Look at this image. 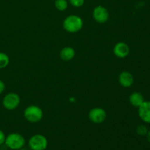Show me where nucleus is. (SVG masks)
Returning <instances> with one entry per match:
<instances>
[{
  "instance_id": "7ed1b4c3",
  "label": "nucleus",
  "mask_w": 150,
  "mask_h": 150,
  "mask_svg": "<svg viewBox=\"0 0 150 150\" xmlns=\"http://www.w3.org/2000/svg\"><path fill=\"white\" fill-rule=\"evenodd\" d=\"M24 117L28 122L32 123L39 122L43 117L42 110L37 105H29L24 110Z\"/></svg>"
},
{
  "instance_id": "f03ea898",
  "label": "nucleus",
  "mask_w": 150,
  "mask_h": 150,
  "mask_svg": "<svg viewBox=\"0 0 150 150\" xmlns=\"http://www.w3.org/2000/svg\"><path fill=\"white\" fill-rule=\"evenodd\" d=\"M26 140L22 135L17 133H12L6 136L4 145L7 148L13 150H19L23 147Z\"/></svg>"
},
{
  "instance_id": "6ab92c4d",
  "label": "nucleus",
  "mask_w": 150,
  "mask_h": 150,
  "mask_svg": "<svg viewBox=\"0 0 150 150\" xmlns=\"http://www.w3.org/2000/svg\"><path fill=\"white\" fill-rule=\"evenodd\" d=\"M146 139H147V141L149 142V143L150 144V130H149L146 134Z\"/></svg>"
},
{
  "instance_id": "2eb2a0df",
  "label": "nucleus",
  "mask_w": 150,
  "mask_h": 150,
  "mask_svg": "<svg viewBox=\"0 0 150 150\" xmlns=\"http://www.w3.org/2000/svg\"><path fill=\"white\" fill-rule=\"evenodd\" d=\"M136 131L137 133V134H139V136H146L148 133V128L146 125H139L136 127Z\"/></svg>"
},
{
  "instance_id": "9d476101",
  "label": "nucleus",
  "mask_w": 150,
  "mask_h": 150,
  "mask_svg": "<svg viewBox=\"0 0 150 150\" xmlns=\"http://www.w3.org/2000/svg\"><path fill=\"white\" fill-rule=\"evenodd\" d=\"M119 82L123 87H130L134 83V77L130 72L123 71L119 76Z\"/></svg>"
},
{
  "instance_id": "1a4fd4ad",
  "label": "nucleus",
  "mask_w": 150,
  "mask_h": 150,
  "mask_svg": "<svg viewBox=\"0 0 150 150\" xmlns=\"http://www.w3.org/2000/svg\"><path fill=\"white\" fill-rule=\"evenodd\" d=\"M114 54L120 59H124L128 56L130 53V48L125 42H120L116 44L114 47Z\"/></svg>"
},
{
  "instance_id": "20e7f679",
  "label": "nucleus",
  "mask_w": 150,
  "mask_h": 150,
  "mask_svg": "<svg viewBox=\"0 0 150 150\" xmlns=\"http://www.w3.org/2000/svg\"><path fill=\"white\" fill-rule=\"evenodd\" d=\"M29 146L32 150H45L48 146V140L43 135H34L29 139Z\"/></svg>"
},
{
  "instance_id": "0eeeda50",
  "label": "nucleus",
  "mask_w": 150,
  "mask_h": 150,
  "mask_svg": "<svg viewBox=\"0 0 150 150\" xmlns=\"http://www.w3.org/2000/svg\"><path fill=\"white\" fill-rule=\"evenodd\" d=\"M106 112L102 108H94L89 113V118L91 122L95 124L103 123L106 119Z\"/></svg>"
},
{
  "instance_id": "ddd939ff",
  "label": "nucleus",
  "mask_w": 150,
  "mask_h": 150,
  "mask_svg": "<svg viewBox=\"0 0 150 150\" xmlns=\"http://www.w3.org/2000/svg\"><path fill=\"white\" fill-rule=\"evenodd\" d=\"M55 7L59 11H64L68 7V1L67 0H54Z\"/></svg>"
},
{
  "instance_id": "6e6552de",
  "label": "nucleus",
  "mask_w": 150,
  "mask_h": 150,
  "mask_svg": "<svg viewBox=\"0 0 150 150\" xmlns=\"http://www.w3.org/2000/svg\"><path fill=\"white\" fill-rule=\"evenodd\" d=\"M138 114L144 122L150 124V101H146L139 107Z\"/></svg>"
},
{
  "instance_id": "aec40b11",
  "label": "nucleus",
  "mask_w": 150,
  "mask_h": 150,
  "mask_svg": "<svg viewBox=\"0 0 150 150\" xmlns=\"http://www.w3.org/2000/svg\"><path fill=\"white\" fill-rule=\"evenodd\" d=\"M19 150H29L28 149H26V148H24V147H22L21 149H20Z\"/></svg>"
},
{
  "instance_id": "f8f14e48",
  "label": "nucleus",
  "mask_w": 150,
  "mask_h": 150,
  "mask_svg": "<svg viewBox=\"0 0 150 150\" xmlns=\"http://www.w3.org/2000/svg\"><path fill=\"white\" fill-rule=\"evenodd\" d=\"M76 55V51L72 47H64L60 51V57L64 61H70Z\"/></svg>"
},
{
  "instance_id": "a211bd4d",
  "label": "nucleus",
  "mask_w": 150,
  "mask_h": 150,
  "mask_svg": "<svg viewBox=\"0 0 150 150\" xmlns=\"http://www.w3.org/2000/svg\"><path fill=\"white\" fill-rule=\"evenodd\" d=\"M4 89H5V84L3 82V81L0 80V95H1L4 92Z\"/></svg>"
},
{
  "instance_id": "dca6fc26",
  "label": "nucleus",
  "mask_w": 150,
  "mask_h": 150,
  "mask_svg": "<svg viewBox=\"0 0 150 150\" xmlns=\"http://www.w3.org/2000/svg\"><path fill=\"white\" fill-rule=\"evenodd\" d=\"M70 4L75 7H81L84 4L85 0H69Z\"/></svg>"
},
{
  "instance_id": "f257e3e1",
  "label": "nucleus",
  "mask_w": 150,
  "mask_h": 150,
  "mask_svg": "<svg viewBox=\"0 0 150 150\" xmlns=\"http://www.w3.org/2000/svg\"><path fill=\"white\" fill-rule=\"evenodd\" d=\"M63 27L70 33H76L83 27V20L76 15H71L66 18L63 21Z\"/></svg>"
},
{
  "instance_id": "f3484780",
  "label": "nucleus",
  "mask_w": 150,
  "mask_h": 150,
  "mask_svg": "<svg viewBox=\"0 0 150 150\" xmlns=\"http://www.w3.org/2000/svg\"><path fill=\"white\" fill-rule=\"evenodd\" d=\"M5 139H6L5 134H4V133L2 131V130H0V146L4 144Z\"/></svg>"
},
{
  "instance_id": "9b49d317",
  "label": "nucleus",
  "mask_w": 150,
  "mask_h": 150,
  "mask_svg": "<svg viewBox=\"0 0 150 150\" xmlns=\"http://www.w3.org/2000/svg\"><path fill=\"white\" fill-rule=\"evenodd\" d=\"M129 101L133 106L139 108L144 102V98L140 92H134L129 97Z\"/></svg>"
},
{
  "instance_id": "4468645a",
  "label": "nucleus",
  "mask_w": 150,
  "mask_h": 150,
  "mask_svg": "<svg viewBox=\"0 0 150 150\" xmlns=\"http://www.w3.org/2000/svg\"><path fill=\"white\" fill-rule=\"evenodd\" d=\"M10 63V58L5 53L0 52V69H4Z\"/></svg>"
},
{
  "instance_id": "423d86ee",
  "label": "nucleus",
  "mask_w": 150,
  "mask_h": 150,
  "mask_svg": "<svg viewBox=\"0 0 150 150\" xmlns=\"http://www.w3.org/2000/svg\"><path fill=\"white\" fill-rule=\"evenodd\" d=\"M94 19L99 23H104L108 21L109 18V13L103 6L98 5L94 8L92 11Z\"/></svg>"
},
{
  "instance_id": "39448f33",
  "label": "nucleus",
  "mask_w": 150,
  "mask_h": 150,
  "mask_svg": "<svg viewBox=\"0 0 150 150\" xmlns=\"http://www.w3.org/2000/svg\"><path fill=\"white\" fill-rule=\"evenodd\" d=\"M21 102L20 97L18 94L15 92H10L7 94L3 98L2 104L3 106L7 110H14L19 105Z\"/></svg>"
}]
</instances>
